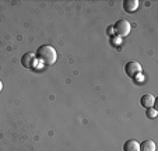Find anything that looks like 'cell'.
<instances>
[{
  "instance_id": "cell-4",
  "label": "cell",
  "mask_w": 158,
  "mask_h": 151,
  "mask_svg": "<svg viewBox=\"0 0 158 151\" xmlns=\"http://www.w3.org/2000/svg\"><path fill=\"white\" fill-rule=\"evenodd\" d=\"M35 60H36L35 53H31L30 52V53H25L24 56L21 57V65L24 66V67H27V69H32Z\"/></svg>"
},
{
  "instance_id": "cell-6",
  "label": "cell",
  "mask_w": 158,
  "mask_h": 151,
  "mask_svg": "<svg viewBox=\"0 0 158 151\" xmlns=\"http://www.w3.org/2000/svg\"><path fill=\"white\" fill-rule=\"evenodd\" d=\"M123 151H140V143L134 139L127 140L123 144Z\"/></svg>"
},
{
  "instance_id": "cell-9",
  "label": "cell",
  "mask_w": 158,
  "mask_h": 151,
  "mask_svg": "<svg viewBox=\"0 0 158 151\" xmlns=\"http://www.w3.org/2000/svg\"><path fill=\"white\" fill-rule=\"evenodd\" d=\"M157 109H155L154 107L152 108H148V109H147V118H150V119H155L157 118Z\"/></svg>"
},
{
  "instance_id": "cell-5",
  "label": "cell",
  "mask_w": 158,
  "mask_h": 151,
  "mask_svg": "<svg viewBox=\"0 0 158 151\" xmlns=\"http://www.w3.org/2000/svg\"><path fill=\"white\" fill-rule=\"evenodd\" d=\"M154 102H155V97L152 94H146L141 97L140 99V104L141 107H144L146 109H148V108H152L154 107Z\"/></svg>"
},
{
  "instance_id": "cell-2",
  "label": "cell",
  "mask_w": 158,
  "mask_h": 151,
  "mask_svg": "<svg viewBox=\"0 0 158 151\" xmlns=\"http://www.w3.org/2000/svg\"><path fill=\"white\" fill-rule=\"evenodd\" d=\"M130 30H131V25L127 20H119V21H116V24L114 25V31L119 36H122V38L127 36L129 34H130Z\"/></svg>"
},
{
  "instance_id": "cell-1",
  "label": "cell",
  "mask_w": 158,
  "mask_h": 151,
  "mask_svg": "<svg viewBox=\"0 0 158 151\" xmlns=\"http://www.w3.org/2000/svg\"><path fill=\"white\" fill-rule=\"evenodd\" d=\"M35 56L41 63H44L46 66H52L57 60V52L51 45H42V46L38 48Z\"/></svg>"
},
{
  "instance_id": "cell-8",
  "label": "cell",
  "mask_w": 158,
  "mask_h": 151,
  "mask_svg": "<svg viewBox=\"0 0 158 151\" xmlns=\"http://www.w3.org/2000/svg\"><path fill=\"white\" fill-rule=\"evenodd\" d=\"M140 151H155V143L147 139L140 144Z\"/></svg>"
},
{
  "instance_id": "cell-10",
  "label": "cell",
  "mask_w": 158,
  "mask_h": 151,
  "mask_svg": "<svg viewBox=\"0 0 158 151\" xmlns=\"http://www.w3.org/2000/svg\"><path fill=\"white\" fill-rule=\"evenodd\" d=\"M2 90H3V83H2V80H0V92H2Z\"/></svg>"
},
{
  "instance_id": "cell-3",
  "label": "cell",
  "mask_w": 158,
  "mask_h": 151,
  "mask_svg": "<svg viewBox=\"0 0 158 151\" xmlns=\"http://www.w3.org/2000/svg\"><path fill=\"white\" fill-rule=\"evenodd\" d=\"M141 65L139 62H136V60H131V62H127L125 65V73L127 74L130 78H136L137 76H140L141 73Z\"/></svg>"
},
{
  "instance_id": "cell-7",
  "label": "cell",
  "mask_w": 158,
  "mask_h": 151,
  "mask_svg": "<svg viewBox=\"0 0 158 151\" xmlns=\"http://www.w3.org/2000/svg\"><path fill=\"white\" fill-rule=\"evenodd\" d=\"M123 9L127 13H134L139 9V2L137 0H125L123 2Z\"/></svg>"
}]
</instances>
